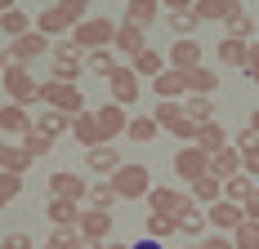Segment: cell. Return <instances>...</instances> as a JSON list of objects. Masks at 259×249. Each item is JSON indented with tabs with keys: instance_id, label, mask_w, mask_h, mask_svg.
Masks as SVG:
<instances>
[{
	"instance_id": "57",
	"label": "cell",
	"mask_w": 259,
	"mask_h": 249,
	"mask_svg": "<svg viewBox=\"0 0 259 249\" xmlns=\"http://www.w3.org/2000/svg\"><path fill=\"white\" fill-rule=\"evenodd\" d=\"M255 36H259V27H255Z\"/></svg>"
},
{
	"instance_id": "42",
	"label": "cell",
	"mask_w": 259,
	"mask_h": 249,
	"mask_svg": "<svg viewBox=\"0 0 259 249\" xmlns=\"http://www.w3.org/2000/svg\"><path fill=\"white\" fill-rule=\"evenodd\" d=\"M152 120L161 125V129H175V125L183 120V102H161V107L152 111Z\"/></svg>"
},
{
	"instance_id": "24",
	"label": "cell",
	"mask_w": 259,
	"mask_h": 249,
	"mask_svg": "<svg viewBox=\"0 0 259 249\" xmlns=\"http://www.w3.org/2000/svg\"><path fill=\"white\" fill-rule=\"evenodd\" d=\"M197 23H201V18H197V9H192V5H179V0L170 5V27L179 31V40H192Z\"/></svg>"
},
{
	"instance_id": "59",
	"label": "cell",
	"mask_w": 259,
	"mask_h": 249,
	"mask_svg": "<svg viewBox=\"0 0 259 249\" xmlns=\"http://www.w3.org/2000/svg\"><path fill=\"white\" fill-rule=\"evenodd\" d=\"M192 249H197V245H192Z\"/></svg>"
},
{
	"instance_id": "35",
	"label": "cell",
	"mask_w": 259,
	"mask_h": 249,
	"mask_svg": "<svg viewBox=\"0 0 259 249\" xmlns=\"http://www.w3.org/2000/svg\"><path fill=\"white\" fill-rule=\"evenodd\" d=\"M0 31H5V36H14V40H23L27 31H31V18H27L23 9H9V14L0 18Z\"/></svg>"
},
{
	"instance_id": "50",
	"label": "cell",
	"mask_w": 259,
	"mask_h": 249,
	"mask_svg": "<svg viewBox=\"0 0 259 249\" xmlns=\"http://www.w3.org/2000/svg\"><path fill=\"white\" fill-rule=\"evenodd\" d=\"M197 249H237V245L228 240V236H206V240H201Z\"/></svg>"
},
{
	"instance_id": "3",
	"label": "cell",
	"mask_w": 259,
	"mask_h": 249,
	"mask_svg": "<svg viewBox=\"0 0 259 249\" xmlns=\"http://www.w3.org/2000/svg\"><path fill=\"white\" fill-rule=\"evenodd\" d=\"M85 58H90V53L80 49L72 36H67V40H58V45H54V80L76 85V76L85 72Z\"/></svg>"
},
{
	"instance_id": "5",
	"label": "cell",
	"mask_w": 259,
	"mask_h": 249,
	"mask_svg": "<svg viewBox=\"0 0 259 249\" xmlns=\"http://www.w3.org/2000/svg\"><path fill=\"white\" fill-rule=\"evenodd\" d=\"M112 187H116L121 200H143V196H152V174H148V165H125L112 178Z\"/></svg>"
},
{
	"instance_id": "41",
	"label": "cell",
	"mask_w": 259,
	"mask_h": 249,
	"mask_svg": "<svg viewBox=\"0 0 259 249\" xmlns=\"http://www.w3.org/2000/svg\"><path fill=\"white\" fill-rule=\"evenodd\" d=\"M179 231V218H165V214H148V236L152 240H165V236H175Z\"/></svg>"
},
{
	"instance_id": "13",
	"label": "cell",
	"mask_w": 259,
	"mask_h": 249,
	"mask_svg": "<svg viewBox=\"0 0 259 249\" xmlns=\"http://www.w3.org/2000/svg\"><path fill=\"white\" fill-rule=\"evenodd\" d=\"M116 53H125L130 63L139 58V53H148V36H143V27H134V23H121L116 27V45H112Z\"/></svg>"
},
{
	"instance_id": "12",
	"label": "cell",
	"mask_w": 259,
	"mask_h": 249,
	"mask_svg": "<svg viewBox=\"0 0 259 249\" xmlns=\"http://www.w3.org/2000/svg\"><path fill=\"white\" fill-rule=\"evenodd\" d=\"M210 174L224 178V182H228V178H241V174H246V160H241V151H237L233 143H228L224 151H214V156H210Z\"/></svg>"
},
{
	"instance_id": "32",
	"label": "cell",
	"mask_w": 259,
	"mask_h": 249,
	"mask_svg": "<svg viewBox=\"0 0 259 249\" xmlns=\"http://www.w3.org/2000/svg\"><path fill=\"white\" fill-rule=\"evenodd\" d=\"M85 72L107 76V80H112V76L121 72V63H116V53H112V49H99V53H90V58H85Z\"/></svg>"
},
{
	"instance_id": "53",
	"label": "cell",
	"mask_w": 259,
	"mask_h": 249,
	"mask_svg": "<svg viewBox=\"0 0 259 249\" xmlns=\"http://www.w3.org/2000/svg\"><path fill=\"white\" fill-rule=\"evenodd\" d=\"M130 249H161V240H152V236H143L139 245H130Z\"/></svg>"
},
{
	"instance_id": "18",
	"label": "cell",
	"mask_w": 259,
	"mask_h": 249,
	"mask_svg": "<svg viewBox=\"0 0 259 249\" xmlns=\"http://www.w3.org/2000/svg\"><path fill=\"white\" fill-rule=\"evenodd\" d=\"M152 89H156V98H161V102H179V94H188V76L175 72V67H165V72L152 80Z\"/></svg>"
},
{
	"instance_id": "48",
	"label": "cell",
	"mask_w": 259,
	"mask_h": 249,
	"mask_svg": "<svg viewBox=\"0 0 259 249\" xmlns=\"http://www.w3.org/2000/svg\"><path fill=\"white\" fill-rule=\"evenodd\" d=\"M0 249H31V236H27V231H9V236L0 240Z\"/></svg>"
},
{
	"instance_id": "38",
	"label": "cell",
	"mask_w": 259,
	"mask_h": 249,
	"mask_svg": "<svg viewBox=\"0 0 259 249\" xmlns=\"http://www.w3.org/2000/svg\"><path fill=\"white\" fill-rule=\"evenodd\" d=\"M130 138H134V143H152L156 134H161V125L152 120V116H134V120H130V129H125Z\"/></svg>"
},
{
	"instance_id": "37",
	"label": "cell",
	"mask_w": 259,
	"mask_h": 249,
	"mask_svg": "<svg viewBox=\"0 0 259 249\" xmlns=\"http://www.w3.org/2000/svg\"><path fill=\"white\" fill-rule=\"evenodd\" d=\"M90 209H107V205H112V200H121L116 196V187H112V178H99V182H94V187H90Z\"/></svg>"
},
{
	"instance_id": "33",
	"label": "cell",
	"mask_w": 259,
	"mask_h": 249,
	"mask_svg": "<svg viewBox=\"0 0 259 249\" xmlns=\"http://www.w3.org/2000/svg\"><path fill=\"white\" fill-rule=\"evenodd\" d=\"M206 223H210V218L197 209V200H188V209L179 214V231H183V236H201V231H206Z\"/></svg>"
},
{
	"instance_id": "9",
	"label": "cell",
	"mask_w": 259,
	"mask_h": 249,
	"mask_svg": "<svg viewBox=\"0 0 259 249\" xmlns=\"http://www.w3.org/2000/svg\"><path fill=\"white\" fill-rule=\"evenodd\" d=\"M50 196H54V200H72V205H80V200L90 196V187H85V178L58 169V174H50Z\"/></svg>"
},
{
	"instance_id": "55",
	"label": "cell",
	"mask_w": 259,
	"mask_h": 249,
	"mask_svg": "<svg viewBox=\"0 0 259 249\" xmlns=\"http://www.w3.org/2000/svg\"><path fill=\"white\" fill-rule=\"evenodd\" d=\"M250 129H255V134H259V107H255V111H250Z\"/></svg>"
},
{
	"instance_id": "17",
	"label": "cell",
	"mask_w": 259,
	"mask_h": 249,
	"mask_svg": "<svg viewBox=\"0 0 259 249\" xmlns=\"http://www.w3.org/2000/svg\"><path fill=\"white\" fill-rule=\"evenodd\" d=\"M206 218H210V227H219V231H237V227L246 223V209L219 200V205H210V209H206Z\"/></svg>"
},
{
	"instance_id": "20",
	"label": "cell",
	"mask_w": 259,
	"mask_h": 249,
	"mask_svg": "<svg viewBox=\"0 0 259 249\" xmlns=\"http://www.w3.org/2000/svg\"><path fill=\"white\" fill-rule=\"evenodd\" d=\"M72 125H76L72 116H63V111H50V107H45V111L36 116V129H40L45 138H54V143H58L63 134H72Z\"/></svg>"
},
{
	"instance_id": "29",
	"label": "cell",
	"mask_w": 259,
	"mask_h": 249,
	"mask_svg": "<svg viewBox=\"0 0 259 249\" xmlns=\"http://www.w3.org/2000/svg\"><path fill=\"white\" fill-rule=\"evenodd\" d=\"M219 63H224V67H250V45H241V40H219Z\"/></svg>"
},
{
	"instance_id": "36",
	"label": "cell",
	"mask_w": 259,
	"mask_h": 249,
	"mask_svg": "<svg viewBox=\"0 0 259 249\" xmlns=\"http://www.w3.org/2000/svg\"><path fill=\"white\" fill-rule=\"evenodd\" d=\"M250 192H255V182H250L246 174L224 182V200H228V205H246V200H250Z\"/></svg>"
},
{
	"instance_id": "7",
	"label": "cell",
	"mask_w": 259,
	"mask_h": 249,
	"mask_svg": "<svg viewBox=\"0 0 259 249\" xmlns=\"http://www.w3.org/2000/svg\"><path fill=\"white\" fill-rule=\"evenodd\" d=\"M85 169H90L94 178H116L121 169H125V160H121V151L112 147V143H103V147L85 151Z\"/></svg>"
},
{
	"instance_id": "45",
	"label": "cell",
	"mask_w": 259,
	"mask_h": 249,
	"mask_svg": "<svg viewBox=\"0 0 259 249\" xmlns=\"http://www.w3.org/2000/svg\"><path fill=\"white\" fill-rule=\"evenodd\" d=\"M54 147V138H45V134H40V129H31V134H27L23 138V151L27 156H31V160H36V156H45V151Z\"/></svg>"
},
{
	"instance_id": "26",
	"label": "cell",
	"mask_w": 259,
	"mask_h": 249,
	"mask_svg": "<svg viewBox=\"0 0 259 249\" xmlns=\"http://www.w3.org/2000/svg\"><path fill=\"white\" fill-rule=\"evenodd\" d=\"M255 18H250V14H246V9H237L233 18H228V23H224V40H241V45H250V40H246V36H255Z\"/></svg>"
},
{
	"instance_id": "21",
	"label": "cell",
	"mask_w": 259,
	"mask_h": 249,
	"mask_svg": "<svg viewBox=\"0 0 259 249\" xmlns=\"http://www.w3.org/2000/svg\"><path fill=\"white\" fill-rule=\"evenodd\" d=\"M36 129V120L27 116V107H0V134H31Z\"/></svg>"
},
{
	"instance_id": "56",
	"label": "cell",
	"mask_w": 259,
	"mask_h": 249,
	"mask_svg": "<svg viewBox=\"0 0 259 249\" xmlns=\"http://www.w3.org/2000/svg\"><path fill=\"white\" fill-rule=\"evenodd\" d=\"M107 249H130V245H107Z\"/></svg>"
},
{
	"instance_id": "28",
	"label": "cell",
	"mask_w": 259,
	"mask_h": 249,
	"mask_svg": "<svg viewBox=\"0 0 259 249\" xmlns=\"http://www.w3.org/2000/svg\"><path fill=\"white\" fill-rule=\"evenodd\" d=\"M192 200H201V205H219L224 200V178H214V174H206L201 182H192Z\"/></svg>"
},
{
	"instance_id": "15",
	"label": "cell",
	"mask_w": 259,
	"mask_h": 249,
	"mask_svg": "<svg viewBox=\"0 0 259 249\" xmlns=\"http://www.w3.org/2000/svg\"><path fill=\"white\" fill-rule=\"evenodd\" d=\"M76 231L85 236V240H99V245H103L107 231H112V214H107V209H85L80 223H76Z\"/></svg>"
},
{
	"instance_id": "8",
	"label": "cell",
	"mask_w": 259,
	"mask_h": 249,
	"mask_svg": "<svg viewBox=\"0 0 259 249\" xmlns=\"http://www.w3.org/2000/svg\"><path fill=\"white\" fill-rule=\"evenodd\" d=\"M5 89H9V98H14V107H31V102H40V85L31 80V72H9L5 76Z\"/></svg>"
},
{
	"instance_id": "52",
	"label": "cell",
	"mask_w": 259,
	"mask_h": 249,
	"mask_svg": "<svg viewBox=\"0 0 259 249\" xmlns=\"http://www.w3.org/2000/svg\"><path fill=\"white\" fill-rule=\"evenodd\" d=\"M246 76H250V80L259 85V40L250 45V67H246Z\"/></svg>"
},
{
	"instance_id": "25",
	"label": "cell",
	"mask_w": 259,
	"mask_h": 249,
	"mask_svg": "<svg viewBox=\"0 0 259 249\" xmlns=\"http://www.w3.org/2000/svg\"><path fill=\"white\" fill-rule=\"evenodd\" d=\"M183 76H188V94L192 98H210L219 89V72H210V67H197V72H183Z\"/></svg>"
},
{
	"instance_id": "23",
	"label": "cell",
	"mask_w": 259,
	"mask_h": 249,
	"mask_svg": "<svg viewBox=\"0 0 259 249\" xmlns=\"http://www.w3.org/2000/svg\"><path fill=\"white\" fill-rule=\"evenodd\" d=\"M192 9H197V18H201V23H214V18H219V23H228L241 5H237V0H197Z\"/></svg>"
},
{
	"instance_id": "6",
	"label": "cell",
	"mask_w": 259,
	"mask_h": 249,
	"mask_svg": "<svg viewBox=\"0 0 259 249\" xmlns=\"http://www.w3.org/2000/svg\"><path fill=\"white\" fill-rule=\"evenodd\" d=\"M175 174L188 178V187L201 182V178L210 174V156L201 147H179V151H175Z\"/></svg>"
},
{
	"instance_id": "1",
	"label": "cell",
	"mask_w": 259,
	"mask_h": 249,
	"mask_svg": "<svg viewBox=\"0 0 259 249\" xmlns=\"http://www.w3.org/2000/svg\"><path fill=\"white\" fill-rule=\"evenodd\" d=\"M90 14H85V0H63V5H50L40 18H36V31L45 36H63V31H76Z\"/></svg>"
},
{
	"instance_id": "22",
	"label": "cell",
	"mask_w": 259,
	"mask_h": 249,
	"mask_svg": "<svg viewBox=\"0 0 259 249\" xmlns=\"http://www.w3.org/2000/svg\"><path fill=\"white\" fill-rule=\"evenodd\" d=\"M80 214H85V209L72 205V200H54V196H50V205H45V218H50L54 227H76Z\"/></svg>"
},
{
	"instance_id": "16",
	"label": "cell",
	"mask_w": 259,
	"mask_h": 249,
	"mask_svg": "<svg viewBox=\"0 0 259 249\" xmlns=\"http://www.w3.org/2000/svg\"><path fill=\"white\" fill-rule=\"evenodd\" d=\"M148 205H152V214H165V218H179L183 209H188V196H179L175 187H152Z\"/></svg>"
},
{
	"instance_id": "49",
	"label": "cell",
	"mask_w": 259,
	"mask_h": 249,
	"mask_svg": "<svg viewBox=\"0 0 259 249\" xmlns=\"http://www.w3.org/2000/svg\"><path fill=\"white\" fill-rule=\"evenodd\" d=\"M241 160H246V178H259V147L241 151Z\"/></svg>"
},
{
	"instance_id": "31",
	"label": "cell",
	"mask_w": 259,
	"mask_h": 249,
	"mask_svg": "<svg viewBox=\"0 0 259 249\" xmlns=\"http://www.w3.org/2000/svg\"><path fill=\"white\" fill-rule=\"evenodd\" d=\"M192 147H201L206 156H214V151H224V147H228V138H224V129H219V125H201V129H197V143H192Z\"/></svg>"
},
{
	"instance_id": "30",
	"label": "cell",
	"mask_w": 259,
	"mask_h": 249,
	"mask_svg": "<svg viewBox=\"0 0 259 249\" xmlns=\"http://www.w3.org/2000/svg\"><path fill=\"white\" fill-rule=\"evenodd\" d=\"M14 49L23 53V63H31V58H40V53L50 49V36L45 31H27L23 40H14Z\"/></svg>"
},
{
	"instance_id": "19",
	"label": "cell",
	"mask_w": 259,
	"mask_h": 249,
	"mask_svg": "<svg viewBox=\"0 0 259 249\" xmlns=\"http://www.w3.org/2000/svg\"><path fill=\"white\" fill-rule=\"evenodd\" d=\"M94 116H99V129H103V138H107V143H112L116 134H125V129H130V116H125V107H116V102L99 107Z\"/></svg>"
},
{
	"instance_id": "11",
	"label": "cell",
	"mask_w": 259,
	"mask_h": 249,
	"mask_svg": "<svg viewBox=\"0 0 259 249\" xmlns=\"http://www.w3.org/2000/svg\"><path fill=\"white\" fill-rule=\"evenodd\" d=\"M170 67L175 72H197V67H206V53L197 40H175L170 45Z\"/></svg>"
},
{
	"instance_id": "34",
	"label": "cell",
	"mask_w": 259,
	"mask_h": 249,
	"mask_svg": "<svg viewBox=\"0 0 259 249\" xmlns=\"http://www.w3.org/2000/svg\"><path fill=\"white\" fill-rule=\"evenodd\" d=\"M152 18H156V0H130V5H125V23L148 27Z\"/></svg>"
},
{
	"instance_id": "44",
	"label": "cell",
	"mask_w": 259,
	"mask_h": 249,
	"mask_svg": "<svg viewBox=\"0 0 259 249\" xmlns=\"http://www.w3.org/2000/svg\"><path fill=\"white\" fill-rule=\"evenodd\" d=\"M233 245H237V249H259V223L246 218V223L233 231Z\"/></svg>"
},
{
	"instance_id": "4",
	"label": "cell",
	"mask_w": 259,
	"mask_h": 249,
	"mask_svg": "<svg viewBox=\"0 0 259 249\" xmlns=\"http://www.w3.org/2000/svg\"><path fill=\"white\" fill-rule=\"evenodd\" d=\"M40 102H45L50 111H63V116H72V120L85 111V98H80V89H76V85H63V80H50V85H40Z\"/></svg>"
},
{
	"instance_id": "10",
	"label": "cell",
	"mask_w": 259,
	"mask_h": 249,
	"mask_svg": "<svg viewBox=\"0 0 259 249\" xmlns=\"http://www.w3.org/2000/svg\"><path fill=\"white\" fill-rule=\"evenodd\" d=\"M139 94H143V85H139V72L134 67H121V72L112 76V102L116 107H134Z\"/></svg>"
},
{
	"instance_id": "27",
	"label": "cell",
	"mask_w": 259,
	"mask_h": 249,
	"mask_svg": "<svg viewBox=\"0 0 259 249\" xmlns=\"http://www.w3.org/2000/svg\"><path fill=\"white\" fill-rule=\"evenodd\" d=\"M27 165H31V156L23 147H9V143H0V174H27Z\"/></svg>"
},
{
	"instance_id": "58",
	"label": "cell",
	"mask_w": 259,
	"mask_h": 249,
	"mask_svg": "<svg viewBox=\"0 0 259 249\" xmlns=\"http://www.w3.org/2000/svg\"><path fill=\"white\" fill-rule=\"evenodd\" d=\"M0 80H5V76H0Z\"/></svg>"
},
{
	"instance_id": "40",
	"label": "cell",
	"mask_w": 259,
	"mask_h": 249,
	"mask_svg": "<svg viewBox=\"0 0 259 249\" xmlns=\"http://www.w3.org/2000/svg\"><path fill=\"white\" fill-rule=\"evenodd\" d=\"M183 116L197 125H214V107H210V98H188L183 102Z\"/></svg>"
},
{
	"instance_id": "39",
	"label": "cell",
	"mask_w": 259,
	"mask_h": 249,
	"mask_svg": "<svg viewBox=\"0 0 259 249\" xmlns=\"http://www.w3.org/2000/svg\"><path fill=\"white\" fill-rule=\"evenodd\" d=\"M130 67H134V72H139V76H152V80H156V76L165 72V58H161V53H156V49H148V53H139V58H134Z\"/></svg>"
},
{
	"instance_id": "47",
	"label": "cell",
	"mask_w": 259,
	"mask_h": 249,
	"mask_svg": "<svg viewBox=\"0 0 259 249\" xmlns=\"http://www.w3.org/2000/svg\"><path fill=\"white\" fill-rule=\"evenodd\" d=\"M27 63H23V53L14 49V45H9V49H0V72L9 76V72H23Z\"/></svg>"
},
{
	"instance_id": "46",
	"label": "cell",
	"mask_w": 259,
	"mask_h": 249,
	"mask_svg": "<svg viewBox=\"0 0 259 249\" xmlns=\"http://www.w3.org/2000/svg\"><path fill=\"white\" fill-rule=\"evenodd\" d=\"M18 192H23V178L18 174H0V205H9Z\"/></svg>"
},
{
	"instance_id": "54",
	"label": "cell",
	"mask_w": 259,
	"mask_h": 249,
	"mask_svg": "<svg viewBox=\"0 0 259 249\" xmlns=\"http://www.w3.org/2000/svg\"><path fill=\"white\" fill-rule=\"evenodd\" d=\"M76 249H107V245H99V240H85V236H80V245Z\"/></svg>"
},
{
	"instance_id": "43",
	"label": "cell",
	"mask_w": 259,
	"mask_h": 249,
	"mask_svg": "<svg viewBox=\"0 0 259 249\" xmlns=\"http://www.w3.org/2000/svg\"><path fill=\"white\" fill-rule=\"evenodd\" d=\"M76 245H80L76 227H54V236L45 240V249H76Z\"/></svg>"
},
{
	"instance_id": "14",
	"label": "cell",
	"mask_w": 259,
	"mask_h": 249,
	"mask_svg": "<svg viewBox=\"0 0 259 249\" xmlns=\"http://www.w3.org/2000/svg\"><path fill=\"white\" fill-rule=\"evenodd\" d=\"M72 138H76L85 151H94V147H103V143H107L103 129H99V116H94V111H80V116H76V125H72Z\"/></svg>"
},
{
	"instance_id": "51",
	"label": "cell",
	"mask_w": 259,
	"mask_h": 249,
	"mask_svg": "<svg viewBox=\"0 0 259 249\" xmlns=\"http://www.w3.org/2000/svg\"><path fill=\"white\" fill-rule=\"evenodd\" d=\"M241 209H246V218H250V223H259V187L250 192V200H246Z\"/></svg>"
},
{
	"instance_id": "2",
	"label": "cell",
	"mask_w": 259,
	"mask_h": 249,
	"mask_svg": "<svg viewBox=\"0 0 259 249\" xmlns=\"http://www.w3.org/2000/svg\"><path fill=\"white\" fill-rule=\"evenodd\" d=\"M72 40H76L85 53L112 49V45H116V23H112V18H103V14H99V18H85V23L72 31Z\"/></svg>"
}]
</instances>
